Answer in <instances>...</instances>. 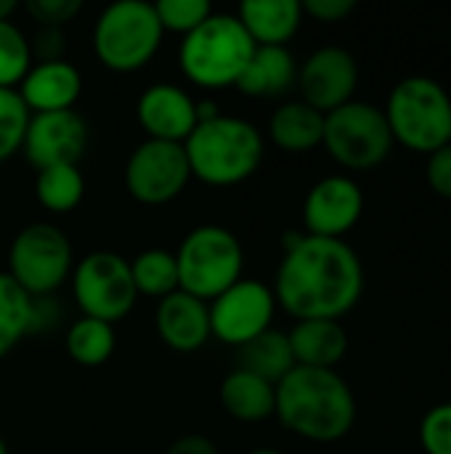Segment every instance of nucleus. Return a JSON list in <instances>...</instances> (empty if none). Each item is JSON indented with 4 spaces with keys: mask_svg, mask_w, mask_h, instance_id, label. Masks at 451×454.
Segmentation results:
<instances>
[{
    "mask_svg": "<svg viewBox=\"0 0 451 454\" xmlns=\"http://www.w3.org/2000/svg\"><path fill=\"white\" fill-rule=\"evenodd\" d=\"M282 250L284 255L271 285L279 309L298 322H340L356 309L364 293V266L359 253L346 239L287 231Z\"/></svg>",
    "mask_w": 451,
    "mask_h": 454,
    "instance_id": "f257e3e1",
    "label": "nucleus"
},
{
    "mask_svg": "<svg viewBox=\"0 0 451 454\" xmlns=\"http://www.w3.org/2000/svg\"><path fill=\"white\" fill-rule=\"evenodd\" d=\"M274 418L306 442L332 444L354 431L356 396L338 370L295 367L276 383Z\"/></svg>",
    "mask_w": 451,
    "mask_h": 454,
    "instance_id": "f03ea898",
    "label": "nucleus"
},
{
    "mask_svg": "<svg viewBox=\"0 0 451 454\" xmlns=\"http://www.w3.org/2000/svg\"><path fill=\"white\" fill-rule=\"evenodd\" d=\"M191 178L226 189L239 186L260 170L266 154V138L255 122L234 114H218L215 120L197 122L183 141Z\"/></svg>",
    "mask_w": 451,
    "mask_h": 454,
    "instance_id": "7ed1b4c3",
    "label": "nucleus"
},
{
    "mask_svg": "<svg viewBox=\"0 0 451 454\" xmlns=\"http://www.w3.org/2000/svg\"><path fill=\"white\" fill-rule=\"evenodd\" d=\"M255 48L258 45L245 32L237 13L213 11L207 21L181 37L178 64L191 85L205 90H223L237 85Z\"/></svg>",
    "mask_w": 451,
    "mask_h": 454,
    "instance_id": "20e7f679",
    "label": "nucleus"
},
{
    "mask_svg": "<svg viewBox=\"0 0 451 454\" xmlns=\"http://www.w3.org/2000/svg\"><path fill=\"white\" fill-rule=\"evenodd\" d=\"M393 144L415 154H433L451 136V96L436 77L409 74L399 80L383 106Z\"/></svg>",
    "mask_w": 451,
    "mask_h": 454,
    "instance_id": "39448f33",
    "label": "nucleus"
},
{
    "mask_svg": "<svg viewBox=\"0 0 451 454\" xmlns=\"http://www.w3.org/2000/svg\"><path fill=\"white\" fill-rule=\"evenodd\" d=\"M162 24L154 3L117 0L93 24V53L109 72L130 74L144 69L162 48Z\"/></svg>",
    "mask_w": 451,
    "mask_h": 454,
    "instance_id": "423d86ee",
    "label": "nucleus"
},
{
    "mask_svg": "<svg viewBox=\"0 0 451 454\" xmlns=\"http://www.w3.org/2000/svg\"><path fill=\"white\" fill-rule=\"evenodd\" d=\"M178 290L210 303L242 279L245 250L239 237L218 223L194 226L175 250Z\"/></svg>",
    "mask_w": 451,
    "mask_h": 454,
    "instance_id": "0eeeda50",
    "label": "nucleus"
},
{
    "mask_svg": "<svg viewBox=\"0 0 451 454\" xmlns=\"http://www.w3.org/2000/svg\"><path fill=\"white\" fill-rule=\"evenodd\" d=\"M322 146L340 168L364 173L388 160L393 152V136L380 106L354 98L324 114Z\"/></svg>",
    "mask_w": 451,
    "mask_h": 454,
    "instance_id": "6e6552de",
    "label": "nucleus"
},
{
    "mask_svg": "<svg viewBox=\"0 0 451 454\" xmlns=\"http://www.w3.org/2000/svg\"><path fill=\"white\" fill-rule=\"evenodd\" d=\"M74 269L69 237L45 221L24 226L8 247V277L29 298H51Z\"/></svg>",
    "mask_w": 451,
    "mask_h": 454,
    "instance_id": "1a4fd4ad",
    "label": "nucleus"
},
{
    "mask_svg": "<svg viewBox=\"0 0 451 454\" xmlns=\"http://www.w3.org/2000/svg\"><path fill=\"white\" fill-rule=\"evenodd\" d=\"M72 298L82 317L106 325L122 322L138 303L130 261L114 250H93L72 269Z\"/></svg>",
    "mask_w": 451,
    "mask_h": 454,
    "instance_id": "9d476101",
    "label": "nucleus"
},
{
    "mask_svg": "<svg viewBox=\"0 0 451 454\" xmlns=\"http://www.w3.org/2000/svg\"><path fill=\"white\" fill-rule=\"evenodd\" d=\"M191 181L189 160L183 144L170 141H141L125 162V189L128 194L149 207L167 205Z\"/></svg>",
    "mask_w": 451,
    "mask_h": 454,
    "instance_id": "9b49d317",
    "label": "nucleus"
},
{
    "mask_svg": "<svg viewBox=\"0 0 451 454\" xmlns=\"http://www.w3.org/2000/svg\"><path fill=\"white\" fill-rule=\"evenodd\" d=\"M207 306H210L213 338L234 348H242L245 343L271 330V322L279 309L274 290L268 285L245 277Z\"/></svg>",
    "mask_w": 451,
    "mask_h": 454,
    "instance_id": "f8f14e48",
    "label": "nucleus"
},
{
    "mask_svg": "<svg viewBox=\"0 0 451 454\" xmlns=\"http://www.w3.org/2000/svg\"><path fill=\"white\" fill-rule=\"evenodd\" d=\"M356 88H359V61L348 48L340 45L316 48L298 67L300 101H306L322 114H330L343 104L354 101Z\"/></svg>",
    "mask_w": 451,
    "mask_h": 454,
    "instance_id": "ddd939ff",
    "label": "nucleus"
},
{
    "mask_svg": "<svg viewBox=\"0 0 451 454\" xmlns=\"http://www.w3.org/2000/svg\"><path fill=\"white\" fill-rule=\"evenodd\" d=\"M364 215V192L351 176L316 181L303 200V231L324 239H343Z\"/></svg>",
    "mask_w": 451,
    "mask_h": 454,
    "instance_id": "4468645a",
    "label": "nucleus"
},
{
    "mask_svg": "<svg viewBox=\"0 0 451 454\" xmlns=\"http://www.w3.org/2000/svg\"><path fill=\"white\" fill-rule=\"evenodd\" d=\"M85 146H88V125L74 109H69V112L32 114L21 152L35 170H43L51 165H77Z\"/></svg>",
    "mask_w": 451,
    "mask_h": 454,
    "instance_id": "2eb2a0df",
    "label": "nucleus"
},
{
    "mask_svg": "<svg viewBox=\"0 0 451 454\" xmlns=\"http://www.w3.org/2000/svg\"><path fill=\"white\" fill-rule=\"evenodd\" d=\"M136 117L146 138L183 144L197 128V101L181 85L154 82L138 96Z\"/></svg>",
    "mask_w": 451,
    "mask_h": 454,
    "instance_id": "dca6fc26",
    "label": "nucleus"
},
{
    "mask_svg": "<svg viewBox=\"0 0 451 454\" xmlns=\"http://www.w3.org/2000/svg\"><path fill=\"white\" fill-rule=\"evenodd\" d=\"M16 90H19L24 106L29 109V114L69 112V109H74V104L82 93V74L66 59L35 61Z\"/></svg>",
    "mask_w": 451,
    "mask_h": 454,
    "instance_id": "f3484780",
    "label": "nucleus"
},
{
    "mask_svg": "<svg viewBox=\"0 0 451 454\" xmlns=\"http://www.w3.org/2000/svg\"><path fill=\"white\" fill-rule=\"evenodd\" d=\"M154 327L167 348L178 354H194L213 338L210 306L183 290H175L157 303Z\"/></svg>",
    "mask_w": 451,
    "mask_h": 454,
    "instance_id": "a211bd4d",
    "label": "nucleus"
},
{
    "mask_svg": "<svg viewBox=\"0 0 451 454\" xmlns=\"http://www.w3.org/2000/svg\"><path fill=\"white\" fill-rule=\"evenodd\" d=\"M295 367L311 370H338L348 354V333L335 319H306L295 322L287 333Z\"/></svg>",
    "mask_w": 451,
    "mask_h": 454,
    "instance_id": "6ab92c4d",
    "label": "nucleus"
},
{
    "mask_svg": "<svg viewBox=\"0 0 451 454\" xmlns=\"http://www.w3.org/2000/svg\"><path fill=\"white\" fill-rule=\"evenodd\" d=\"M298 61L287 45H258L237 88L253 98H276L298 85Z\"/></svg>",
    "mask_w": 451,
    "mask_h": 454,
    "instance_id": "aec40b11",
    "label": "nucleus"
},
{
    "mask_svg": "<svg viewBox=\"0 0 451 454\" xmlns=\"http://www.w3.org/2000/svg\"><path fill=\"white\" fill-rule=\"evenodd\" d=\"M237 19L255 45H287L303 24V5L298 0H247L237 8Z\"/></svg>",
    "mask_w": 451,
    "mask_h": 454,
    "instance_id": "412c9836",
    "label": "nucleus"
},
{
    "mask_svg": "<svg viewBox=\"0 0 451 454\" xmlns=\"http://www.w3.org/2000/svg\"><path fill=\"white\" fill-rule=\"evenodd\" d=\"M268 138L276 149L287 154H308L322 146L324 114L306 101H284L268 117Z\"/></svg>",
    "mask_w": 451,
    "mask_h": 454,
    "instance_id": "4be33fe9",
    "label": "nucleus"
},
{
    "mask_svg": "<svg viewBox=\"0 0 451 454\" xmlns=\"http://www.w3.org/2000/svg\"><path fill=\"white\" fill-rule=\"evenodd\" d=\"M221 407L229 418L239 423H263L274 418L276 407V386L263 378L234 367L221 383Z\"/></svg>",
    "mask_w": 451,
    "mask_h": 454,
    "instance_id": "5701e85b",
    "label": "nucleus"
},
{
    "mask_svg": "<svg viewBox=\"0 0 451 454\" xmlns=\"http://www.w3.org/2000/svg\"><path fill=\"white\" fill-rule=\"evenodd\" d=\"M237 354H239V364H237L239 370H247L271 386H276L295 370L287 333H279L274 327L258 335L255 340L245 343L242 348H237Z\"/></svg>",
    "mask_w": 451,
    "mask_h": 454,
    "instance_id": "b1692460",
    "label": "nucleus"
},
{
    "mask_svg": "<svg viewBox=\"0 0 451 454\" xmlns=\"http://www.w3.org/2000/svg\"><path fill=\"white\" fill-rule=\"evenodd\" d=\"M64 348L69 359L80 367H101L112 359L117 348V335L114 327L98 319L80 317L77 322L69 325Z\"/></svg>",
    "mask_w": 451,
    "mask_h": 454,
    "instance_id": "393cba45",
    "label": "nucleus"
},
{
    "mask_svg": "<svg viewBox=\"0 0 451 454\" xmlns=\"http://www.w3.org/2000/svg\"><path fill=\"white\" fill-rule=\"evenodd\" d=\"M35 197L51 213H72L85 197L80 165H51L35 176Z\"/></svg>",
    "mask_w": 451,
    "mask_h": 454,
    "instance_id": "a878e982",
    "label": "nucleus"
},
{
    "mask_svg": "<svg viewBox=\"0 0 451 454\" xmlns=\"http://www.w3.org/2000/svg\"><path fill=\"white\" fill-rule=\"evenodd\" d=\"M130 277L136 285L138 298H167L170 293L178 290V266H175V253L165 247H149L141 250L130 261Z\"/></svg>",
    "mask_w": 451,
    "mask_h": 454,
    "instance_id": "bb28decb",
    "label": "nucleus"
},
{
    "mask_svg": "<svg viewBox=\"0 0 451 454\" xmlns=\"http://www.w3.org/2000/svg\"><path fill=\"white\" fill-rule=\"evenodd\" d=\"M32 333V298L0 271V359Z\"/></svg>",
    "mask_w": 451,
    "mask_h": 454,
    "instance_id": "cd10ccee",
    "label": "nucleus"
},
{
    "mask_svg": "<svg viewBox=\"0 0 451 454\" xmlns=\"http://www.w3.org/2000/svg\"><path fill=\"white\" fill-rule=\"evenodd\" d=\"M32 67L27 35L13 21H0V88H19Z\"/></svg>",
    "mask_w": 451,
    "mask_h": 454,
    "instance_id": "c85d7f7f",
    "label": "nucleus"
},
{
    "mask_svg": "<svg viewBox=\"0 0 451 454\" xmlns=\"http://www.w3.org/2000/svg\"><path fill=\"white\" fill-rule=\"evenodd\" d=\"M29 109L16 88H0V162L21 152L29 128Z\"/></svg>",
    "mask_w": 451,
    "mask_h": 454,
    "instance_id": "c756f323",
    "label": "nucleus"
},
{
    "mask_svg": "<svg viewBox=\"0 0 451 454\" xmlns=\"http://www.w3.org/2000/svg\"><path fill=\"white\" fill-rule=\"evenodd\" d=\"M154 11L162 32H175L181 37H186L213 16V5L207 0H159L154 3Z\"/></svg>",
    "mask_w": 451,
    "mask_h": 454,
    "instance_id": "7c9ffc66",
    "label": "nucleus"
},
{
    "mask_svg": "<svg viewBox=\"0 0 451 454\" xmlns=\"http://www.w3.org/2000/svg\"><path fill=\"white\" fill-rule=\"evenodd\" d=\"M417 434L425 454H451V402L431 407Z\"/></svg>",
    "mask_w": 451,
    "mask_h": 454,
    "instance_id": "2f4dec72",
    "label": "nucleus"
},
{
    "mask_svg": "<svg viewBox=\"0 0 451 454\" xmlns=\"http://www.w3.org/2000/svg\"><path fill=\"white\" fill-rule=\"evenodd\" d=\"M24 11L37 21V27L64 29L82 11V3L80 0H27Z\"/></svg>",
    "mask_w": 451,
    "mask_h": 454,
    "instance_id": "473e14b6",
    "label": "nucleus"
},
{
    "mask_svg": "<svg viewBox=\"0 0 451 454\" xmlns=\"http://www.w3.org/2000/svg\"><path fill=\"white\" fill-rule=\"evenodd\" d=\"M425 181H428V186H431V192L436 197L451 200V144L436 149L433 154H428Z\"/></svg>",
    "mask_w": 451,
    "mask_h": 454,
    "instance_id": "72a5a7b5",
    "label": "nucleus"
},
{
    "mask_svg": "<svg viewBox=\"0 0 451 454\" xmlns=\"http://www.w3.org/2000/svg\"><path fill=\"white\" fill-rule=\"evenodd\" d=\"M32 64L35 61H61L66 53V35L58 27H37V35L29 40Z\"/></svg>",
    "mask_w": 451,
    "mask_h": 454,
    "instance_id": "f704fd0d",
    "label": "nucleus"
},
{
    "mask_svg": "<svg viewBox=\"0 0 451 454\" xmlns=\"http://www.w3.org/2000/svg\"><path fill=\"white\" fill-rule=\"evenodd\" d=\"M303 16L319 24H340L356 11V0H303Z\"/></svg>",
    "mask_w": 451,
    "mask_h": 454,
    "instance_id": "c9c22d12",
    "label": "nucleus"
},
{
    "mask_svg": "<svg viewBox=\"0 0 451 454\" xmlns=\"http://www.w3.org/2000/svg\"><path fill=\"white\" fill-rule=\"evenodd\" d=\"M165 454H221L215 442L207 439V436H199V434H189V436H181L175 439Z\"/></svg>",
    "mask_w": 451,
    "mask_h": 454,
    "instance_id": "e433bc0d",
    "label": "nucleus"
},
{
    "mask_svg": "<svg viewBox=\"0 0 451 454\" xmlns=\"http://www.w3.org/2000/svg\"><path fill=\"white\" fill-rule=\"evenodd\" d=\"M19 11L16 0H0V21H11V16Z\"/></svg>",
    "mask_w": 451,
    "mask_h": 454,
    "instance_id": "4c0bfd02",
    "label": "nucleus"
},
{
    "mask_svg": "<svg viewBox=\"0 0 451 454\" xmlns=\"http://www.w3.org/2000/svg\"><path fill=\"white\" fill-rule=\"evenodd\" d=\"M247 454H282L279 450H268V447H263V450H253V452Z\"/></svg>",
    "mask_w": 451,
    "mask_h": 454,
    "instance_id": "58836bf2",
    "label": "nucleus"
},
{
    "mask_svg": "<svg viewBox=\"0 0 451 454\" xmlns=\"http://www.w3.org/2000/svg\"><path fill=\"white\" fill-rule=\"evenodd\" d=\"M0 454H8V444H5V439L0 436Z\"/></svg>",
    "mask_w": 451,
    "mask_h": 454,
    "instance_id": "ea45409f",
    "label": "nucleus"
},
{
    "mask_svg": "<svg viewBox=\"0 0 451 454\" xmlns=\"http://www.w3.org/2000/svg\"><path fill=\"white\" fill-rule=\"evenodd\" d=\"M449 45H451V29H449Z\"/></svg>",
    "mask_w": 451,
    "mask_h": 454,
    "instance_id": "a19ab883",
    "label": "nucleus"
},
{
    "mask_svg": "<svg viewBox=\"0 0 451 454\" xmlns=\"http://www.w3.org/2000/svg\"><path fill=\"white\" fill-rule=\"evenodd\" d=\"M449 144H451V136H449Z\"/></svg>",
    "mask_w": 451,
    "mask_h": 454,
    "instance_id": "79ce46f5",
    "label": "nucleus"
}]
</instances>
